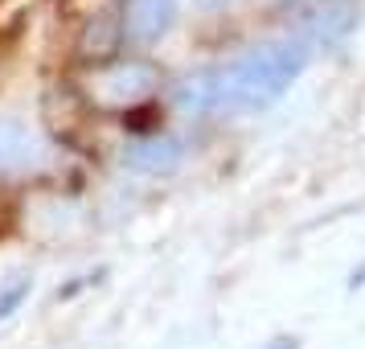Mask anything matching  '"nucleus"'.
I'll return each mask as SVG.
<instances>
[{"label": "nucleus", "mask_w": 365, "mask_h": 349, "mask_svg": "<svg viewBox=\"0 0 365 349\" xmlns=\"http://www.w3.org/2000/svg\"><path fill=\"white\" fill-rule=\"evenodd\" d=\"M308 66V46L299 37H283V41H267L247 58H238L234 66L222 70V95L230 111H259L271 107L287 86L296 83Z\"/></svg>", "instance_id": "obj_1"}, {"label": "nucleus", "mask_w": 365, "mask_h": 349, "mask_svg": "<svg viewBox=\"0 0 365 349\" xmlns=\"http://www.w3.org/2000/svg\"><path fill=\"white\" fill-rule=\"evenodd\" d=\"M177 0H123V34L135 46H152L173 29Z\"/></svg>", "instance_id": "obj_2"}, {"label": "nucleus", "mask_w": 365, "mask_h": 349, "mask_svg": "<svg viewBox=\"0 0 365 349\" xmlns=\"http://www.w3.org/2000/svg\"><path fill=\"white\" fill-rule=\"evenodd\" d=\"M181 161V148H177V140H160V136H152V140H135L123 148V165L132 168V173H168V168Z\"/></svg>", "instance_id": "obj_3"}, {"label": "nucleus", "mask_w": 365, "mask_h": 349, "mask_svg": "<svg viewBox=\"0 0 365 349\" xmlns=\"http://www.w3.org/2000/svg\"><path fill=\"white\" fill-rule=\"evenodd\" d=\"M177 103L185 111H222L226 95H222V70H201L193 79H185L177 91Z\"/></svg>", "instance_id": "obj_4"}, {"label": "nucleus", "mask_w": 365, "mask_h": 349, "mask_svg": "<svg viewBox=\"0 0 365 349\" xmlns=\"http://www.w3.org/2000/svg\"><path fill=\"white\" fill-rule=\"evenodd\" d=\"M37 161V140L21 123H0V173H21Z\"/></svg>", "instance_id": "obj_5"}, {"label": "nucleus", "mask_w": 365, "mask_h": 349, "mask_svg": "<svg viewBox=\"0 0 365 349\" xmlns=\"http://www.w3.org/2000/svg\"><path fill=\"white\" fill-rule=\"evenodd\" d=\"M349 29H353V9H349L345 0H329V4H320V9L312 13V21H308V34H312V41H320V46L341 41Z\"/></svg>", "instance_id": "obj_6"}, {"label": "nucleus", "mask_w": 365, "mask_h": 349, "mask_svg": "<svg viewBox=\"0 0 365 349\" xmlns=\"http://www.w3.org/2000/svg\"><path fill=\"white\" fill-rule=\"evenodd\" d=\"M148 86H152V70L144 66H119L99 79L103 99H140V95H148Z\"/></svg>", "instance_id": "obj_7"}, {"label": "nucleus", "mask_w": 365, "mask_h": 349, "mask_svg": "<svg viewBox=\"0 0 365 349\" xmlns=\"http://www.w3.org/2000/svg\"><path fill=\"white\" fill-rule=\"evenodd\" d=\"M201 9H217V4H226V0H197Z\"/></svg>", "instance_id": "obj_8"}]
</instances>
